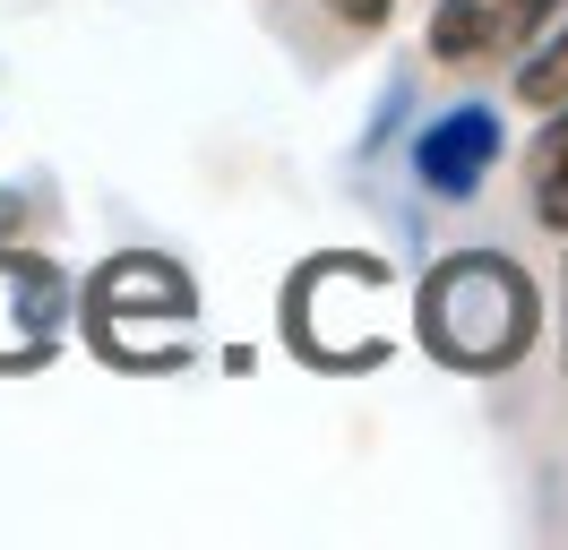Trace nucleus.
Returning a JSON list of instances; mask_svg holds the SVG:
<instances>
[{
	"mask_svg": "<svg viewBox=\"0 0 568 550\" xmlns=\"http://www.w3.org/2000/svg\"><path fill=\"white\" fill-rule=\"evenodd\" d=\"M423 344L448 361V370H474V378H499L517 370L542 336V293L534 275L508 258V249H457L423 275Z\"/></svg>",
	"mask_w": 568,
	"mask_h": 550,
	"instance_id": "obj_1",
	"label": "nucleus"
},
{
	"mask_svg": "<svg viewBox=\"0 0 568 550\" xmlns=\"http://www.w3.org/2000/svg\"><path fill=\"white\" fill-rule=\"evenodd\" d=\"M560 9L568 0H439V18H430V61L439 69L517 61L526 43H542V27H551Z\"/></svg>",
	"mask_w": 568,
	"mask_h": 550,
	"instance_id": "obj_2",
	"label": "nucleus"
},
{
	"mask_svg": "<svg viewBox=\"0 0 568 550\" xmlns=\"http://www.w3.org/2000/svg\"><path fill=\"white\" fill-rule=\"evenodd\" d=\"M70 275L27 258V249H9L0 258V370H36L43 353L61 344L70 327Z\"/></svg>",
	"mask_w": 568,
	"mask_h": 550,
	"instance_id": "obj_3",
	"label": "nucleus"
},
{
	"mask_svg": "<svg viewBox=\"0 0 568 550\" xmlns=\"http://www.w3.org/2000/svg\"><path fill=\"white\" fill-rule=\"evenodd\" d=\"M499 164V112L491 103H457V112H439L423 121L414 138V181H423L430 198H474Z\"/></svg>",
	"mask_w": 568,
	"mask_h": 550,
	"instance_id": "obj_4",
	"label": "nucleus"
},
{
	"mask_svg": "<svg viewBox=\"0 0 568 550\" xmlns=\"http://www.w3.org/2000/svg\"><path fill=\"white\" fill-rule=\"evenodd\" d=\"M190 318V275L164 267V258H112L95 275V293H87V327L104 336L112 318Z\"/></svg>",
	"mask_w": 568,
	"mask_h": 550,
	"instance_id": "obj_5",
	"label": "nucleus"
},
{
	"mask_svg": "<svg viewBox=\"0 0 568 550\" xmlns=\"http://www.w3.org/2000/svg\"><path fill=\"white\" fill-rule=\"evenodd\" d=\"M534 215H542V233L568 241V103H551L534 138Z\"/></svg>",
	"mask_w": 568,
	"mask_h": 550,
	"instance_id": "obj_6",
	"label": "nucleus"
},
{
	"mask_svg": "<svg viewBox=\"0 0 568 550\" xmlns=\"http://www.w3.org/2000/svg\"><path fill=\"white\" fill-rule=\"evenodd\" d=\"M517 95L534 103V112H551V103H568V27L542 43V52H526V69H517Z\"/></svg>",
	"mask_w": 568,
	"mask_h": 550,
	"instance_id": "obj_7",
	"label": "nucleus"
},
{
	"mask_svg": "<svg viewBox=\"0 0 568 550\" xmlns=\"http://www.w3.org/2000/svg\"><path fill=\"white\" fill-rule=\"evenodd\" d=\"M320 9L336 18V27H354V34H379V27H388V9H396V0H320Z\"/></svg>",
	"mask_w": 568,
	"mask_h": 550,
	"instance_id": "obj_8",
	"label": "nucleus"
},
{
	"mask_svg": "<svg viewBox=\"0 0 568 550\" xmlns=\"http://www.w3.org/2000/svg\"><path fill=\"white\" fill-rule=\"evenodd\" d=\"M27 233V198H18V190H0V241H18Z\"/></svg>",
	"mask_w": 568,
	"mask_h": 550,
	"instance_id": "obj_9",
	"label": "nucleus"
}]
</instances>
